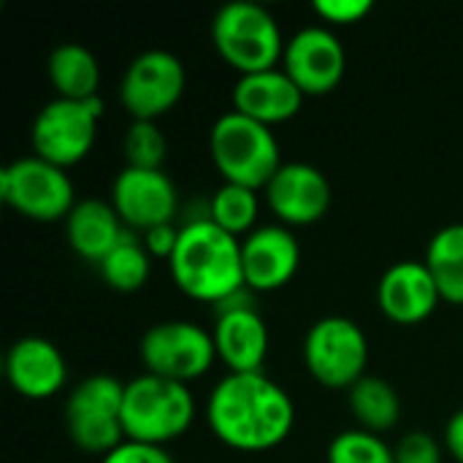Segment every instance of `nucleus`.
<instances>
[{"mask_svg":"<svg viewBox=\"0 0 463 463\" xmlns=\"http://www.w3.org/2000/svg\"><path fill=\"white\" fill-rule=\"evenodd\" d=\"M100 119H103L100 95L87 100H68V98L49 100L35 114L30 128L33 155L68 171L71 165L81 163L92 152Z\"/></svg>","mask_w":463,"mask_h":463,"instance_id":"obj_7","label":"nucleus"},{"mask_svg":"<svg viewBox=\"0 0 463 463\" xmlns=\"http://www.w3.org/2000/svg\"><path fill=\"white\" fill-rule=\"evenodd\" d=\"M217 320L212 328L217 361L228 374L263 372L269 355V326L255 307V293L241 288L231 298L214 307Z\"/></svg>","mask_w":463,"mask_h":463,"instance_id":"obj_12","label":"nucleus"},{"mask_svg":"<svg viewBox=\"0 0 463 463\" xmlns=\"http://www.w3.org/2000/svg\"><path fill=\"white\" fill-rule=\"evenodd\" d=\"M168 152V141L157 122L152 119H133L122 136V157L130 168H163Z\"/></svg>","mask_w":463,"mask_h":463,"instance_id":"obj_26","label":"nucleus"},{"mask_svg":"<svg viewBox=\"0 0 463 463\" xmlns=\"http://www.w3.org/2000/svg\"><path fill=\"white\" fill-rule=\"evenodd\" d=\"M184 62L168 49H146L130 60L119 81V103L133 119H152L168 114L184 95Z\"/></svg>","mask_w":463,"mask_h":463,"instance_id":"obj_11","label":"nucleus"},{"mask_svg":"<svg viewBox=\"0 0 463 463\" xmlns=\"http://www.w3.org/2000/svg\"><path fill=\"white\" fill-rule=\"evenodd\" d=\"M266 201L282 225H315L331 209V182L312 163H282L266 184Z\"/></svg>","mask_w":463,"mask_h":463,"instance_id":"obj_15","label":"nucleus"},{"mask_svg":"<svg viewBox=\"0 0 463 463\" xmlns=\"http://www.w3.org/2000/svg\"><path fill=\"white\" fill-rule=\"evenodd\" d=\"M212 434L241 453H263L282 445L296 423L288 391L263 372L225 374L206 402Z\"/></svg>","mask_w":463,"mask_h":463,"instance_id":"obj_1","label":"nucleus"},{"mask_svg":"<svg viewBox=\"0 0 463 463\" xmlns=\"http://www.w3.org/2000/svg\"><path fill=\"white\" fill-rule=\"evenodd\" d=\"M347 399H350L353 418L358 420V426L364 431L385 434V431L396 429V423L402 418V399H399L396 388L383 377L366 374L347 391Z\"/></svg>","mask_w":463,"mask_h":463,"instance_id":"obj_22","label":"nucleus"},{"mask_svg":"<svg viewBox=\"0 0 463 463\" xmlns=\"http://www.w3.org/2000/svg\"><path fill=\"white\" fill-rule=\"evenodd\" d=\"M304 92L296 87V81L279 68L260 71V73H247L239 76L231 92L233 111L263 122L269 128L293 119L301 106H304Z\"/></svg>","mask_w":463,"mask_h":463,"instance_id":"obj_19","label":"nucleus"},{"mask_svg":"<svg viewBox=\"0 0 463 463\" xmlns=\"http://www.w3.org/2000/svg\"><path fill=\"white\" fill-rule=\"evenodd\" d=\"M372 0H317L315 14L326 27H345V24H358L372 14Z\"/></svg>","mask_w":463,"mask_h":463,"instance_id":"obj_28","label":"nucleus"},{"mask_svg":"<svg viewBox=\"0 0 463 463\" xmlns=\"http://www.w3.org/2000/svg\"><path fill=\"white\" fill-rule=\"evenodd\" d=\"M301 353L309 374L331 391H350L358 380L366 377L369 339L364 328L350 317L328 315L312 323Z\"/></svg>","mask_w":463,"mask_h":463,"instance_id":"obj_8","label":"nucleus"},{"mask_svg":"<svg viewBox=\"0 0 463 463\" xmlns=\"http://www.w3.org/2000/svg\"><path fill=\"white\" fill-rule=\"evenodd\" d=\"M111 206L128 231H152L157 225L174 222L179 209V193L174 179L157 168H130L125 165L111 184Z\"/></svg>","mask_w":463,"mask_h":463,"instance_id":"obj_14","label":"nucleus"},{"mask_svg":"<svg viewBox=\"0 0 463 463\" xmlns=\"http://www.w3.org/2000/svg\"><path fill=\"white\" fill-rule=\"evenodd\" d=\"M445 448L456 461L463 463V410H458L445 426Z\"/></svg>","mask_w":463,"mask_h":463,"instance_id":"obj_32","label":"nucleus"},{"mask_svg":"<svg viewBox=\"0 0 463 463\" xmlns=\"http://www.w3.org/2000/svg\"><path fill=\"white\" fill-rule=\"evenodd\" d=\"M209 152L222 182L252 190H266L271 176L282 168V149L274 130L233 109L214 119Z\"/></svg>","mask_w":463,"mask_h":463,"instance_id":"obj_3","label":"nucleus"},{"mask_svg":"<svg viewBox=\"0 0 463 463\" xmlns=\"http://www.w3.org/2000/svg\"><path fill=\"white\" fill-rule=\"evenodd\" d=\"M179 231L182 228H176L174 222H165V225H157V228L141 233V241H144V247H146V252L152 258L171 260V255H174V250L179 244Z\"/></svg>","mask_w":463,"mask_h":463,"instance_id":"obj_31","label":"nucleus"},{"mask_svg":"<svg viewBox=\"0 0 463 463\" xmlns=\"http://www.w3.org/2000/svg\"><path fill=\"white\" fill-rule=\"evenodd\" d=\"M125 383L109 374H92L81 380L65 399L62 420L71 442L95 456H106L119 448L125 437Z\"/></svg>","mask_w":463,"mask_h":463,"instance_id":"obj_6","label":"nucleus"},{"mask_svg":"<svg viewBox=\"0 0 463 463\" xmlns=\"http://www.w3.org/2000/svg\"><path fill=\"white\" fill-rule=\"evenodd\" d=\"M328 463H396L393 448L372 431L350 429L331 439L328 445Z\"/></svg>","mask_w":463,"mask_h":463,"instance_id":"obj_27","label":"nucleus"},{"mask_svg":"<svg viewBox=\"0 0 463 463\" xmlns=\"http://www.w3.org/2000/svg\"><path fill=\"white\" fill-rule=\"evenodd\" d=\"M212 43L217 54L239 71V76L260 73L282 65L285 38L274 14L250 0L222 5L212 19Z\"/></svg>","mask_w":463,"mask_h":463,"instance_id":"obj_4","label":"nucleus"},{"mask_svg":"<svg viewBox=\"0 0 463 463\" xmlns=\"http://www.w3.org/2000/svg\"><path fill=\"white\" fill-rule=\"evenodd\" d=\"M100 463H176L174 456L160 448V445H146V442H136V439H125L119 448H114L111 453H106Z\"/></svg>","mask_w":463,"mask_h":463,"instance_id":"obj_30","label":"nucleus"},{"mask_svg":"<svg viewBox=\"0 0 463 463\" xmlns=\"http://www.w3.org/2000/svg\"><path fill=\"white\" fill-rule=\"evenodd\" d=\"M396 463H442V448L439 442L426 431H412L399 439L393 448Z\"/></svg>","mask_w":463,"mask_h":463,"instance_id":"obj_29","label":"nucleus"},{"mask_svg":"<svg viewBox=\"0 0 463 463\" xmlns=\"http://www.w3.org/2000/svg\"><path fill=\"white\" fill-rule=\"evenodd\" d=\"M8 385L30 402L57 396L68 383V361L60 347L43 336H22L5 355Z\"/></svg>","mask_w":463,"mask_h":463,"instance_id":"obj_18","label":"nucleus"},{"mask_svg":"<svg viewBox=\"0 0 463 463\" xmlns=\"http://www.w3.org/2000/svg\"><path fill=\"white\" fill-rule=\"evenodd\" d=\"M138 355L149 374L187 385L214 366L217 347L212 331L190 320H163L144 331Z\"/></svg>","mask_w":463,"mask_h":463,"instance_id":"obj_10","label":"nucleus"},{"mask_svg":"<svg viewBox=\"0 0 463 463\" xmlns=\"http://www.w3.org/2000/svg\"><path fill=\"white\" fill-rule=\"evenodd\" d=\"M125 437L146 445L165 448L187 434L195 420V399L184 383H174L157 374H138L125 383Z\"/></svg>","mask_w":463,"mask_h":463,"instance_id":"obj_5","label":"nucleus"},{"mask_svg":"<svg viewBox=\"0 0 463 463\" xmlns=\"http://www.w3.org/2000/svg\"><path fill=\"white\" fill-rule=\"evenodd\" d=\"M128 233L125 222L119 220L111 201L103 198H84L76 201L71 214L65 217V239L68 247L90 263H100Z\"/></svg>","mask_w":463,"mask_h":463,"instance_id":"obj_20","label":"nucleus"},{"mask_svg":"<svg viewBox=\"0 0 463 463\" xmlns=\"http://www.w3.org/2000/svg\"><path fill=\"white\" fill-rule=\"evenodd\" d=\"M46 73L57 98H68V100L98 98L100 65L95 54L81 43L68 41V43L54 46L46 60Z\"/></svg>","mask_w":463,"mask_h":463,"instance_id":"obj_21","label":"nucleus"},{"mask_svg":"<svg viewBox=\"0 0 463 463\" xmlns=\"http://www.w3.org/2000/svg\"><path fill=\"white\" fill-rule=\"evenodd\" d=\"M168 269L182 293L212 307L247 288L241 269V239L231 236L209 217H195L182 225Z\"/></svg>","mask_w":463,"mask_h":463,"instance_id":"obj_2","label":"nucleus"},{"mask_svg":"<svg viewBox=\"0 0 463 463\" xmlns=\"http://www.w3.org/2000/svg\"><path fill=\"white\" fill-rule=\"evenodd\" d=\"M103 282L119 293H136L149 282L152 274V255L146 252L144 241L128 231L122 241L98 263Z\"/></svg>","mask_w":463,"mask_h":463,"instance_id":"obj_24","label":"nucleus"},{"mask_svg":"<svg viewBox=\"0 0 463 463\" xmlns=\"http://www.w3.org/2000/svg\"><path fill=\"white\" fill-rule=\"evenodd\" d=\"M0 198L33 222H57L76 206V190L65 168L35 155L19 157L0 171Z\"/></svg>","mask_w":463,"mask_h":463,"instance_id":"obj_9","label":"nucleus"},{"mask_svg":"<svg viewBox=\"0 0 463 463\" xmlns=\"http://www.w3.org/2000/svg\"><path fill=\"white\" fill-rule=\"evenodd\" d=\"M282 71L296 81V87L309 95L334 92L347 71V52L339 35L326 24L301 27L285 43Z\"/></svg>","mask_w":463,"mask_h":463,"instance_id":"obj_13","label":"nucleus"},{"mask_svg":"<svg viewBox=\"0 0 463 463\" xmlns=\"http://www.w3.org/2000/svg\"><path fill=\"white\" fill-rule=\"evenodd\" d=\"M423 263L429 266L442 301L463 307V222L445 225L431 236Z\"/></svg>","mask_w":463,"mask_h":463,"instance_id":"obj_23","label":"nucleus"},{"mask_svg":"<svg viewBox=\"0 0 463 463\" xmlns=\"http://www.w3.org/2000/svg\"><path fill=\"white\" fill-rule=\"evenodd\" d=\"M301 266V244L282 222L258 225L241 239L244 285L258 293H274L285 288Z\"/></svg>","mask_w":463,"mask_h":463,"instance_id":"obj_16","label":"nucleus"},{"mask_svg":"<svg viewBox=\"0 0 463 463\" xmlns=\"http://www.w3.org/2000/svg\"><path fill=\"white\" fill-rule=\"evenodd\" d=\"M260 195L252 187L222 182L209 201V220L236 239H244L258 228Z\"/></svg>","mask_w":463,"mask_h":463,"instance_id":"obj_25","label":"nucleus"},{"mask_svg":"<svg viewBox=\"0 0 463 463\" xmlns=\"http://www.w3.org/2000/svg\"><path fill=\"white\" fill-rule=\"evenodd\" d=\"M442 304V293L423 260H399L380 277L377 307L396 326H418Z\"/></svg>","mask_w":463,"mask_h":463,"instance_id":"obj_17","label":"nucleus"}]
</instances>
